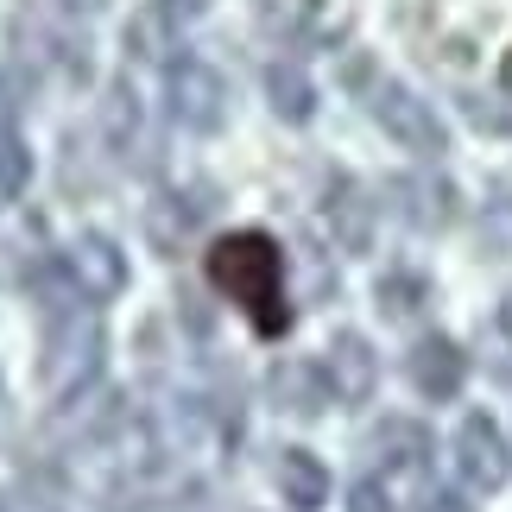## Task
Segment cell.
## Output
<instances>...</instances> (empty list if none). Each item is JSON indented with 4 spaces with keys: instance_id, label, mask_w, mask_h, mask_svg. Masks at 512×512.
<instances>
[{
    "instance_id": "6da1fadb",
    "label": "cell",
    "mask_w": 512,
    "mask_h": 512,
    "mask_svg": "<svg viewBox=\"0 0 512 512\" xmlns=\"http://www.w3.org/2000/svg\"><path fill=\"white\" fill-rule=\"evenodd\" d=\"M209 285L260 329V336H285L291 329V304H285V260L272 234H222L209 247Z\"/></svg>"
},
{
    "instance_id": "7a4b0ae2",
    "label": "cell",
    "mask_w": 512,
    "mask_h": 512,
    "mask_svg": "<svg viewBox=\"0 0 512 512\" xmlns=\"http://www.w3.org/2000/svg\"><path fill=\"white\" fill-rule=\"evenodd\" d=\"M102 323L89 317H76V310H57L51 329H45V386H51V399H76L95 373H102Z\"/></svg>"
},
{
    "instance_id": "3957f363",
    "label": "cell",
    "mask_w": 512,
    "mask_h": 512,
    "mask_svg": "<svg viewBox=\"0 0 512 512\" xmlns=\"http://www.w3.org/2000/svg\"><path fill=\"white\" fill-rule=\"evenodd\" d=\"M165 114L190 133H215L228 121V83L203 57H171L165 64Z\"/></svg>"
},
{
    "instance_id": "277c9868",
    "label": "cell",
    "mask_w": 512,
    "mask_h": 512,
    "mask_svg": "<svg viewBox=\"0 0 512 512\" xmlns=\"http://www.w3.org/2000/svg\"><path fill=\"white\" fill-rule=\"evenodd\" d=\"M373 121H380L386 140H399L405 152H418V159H437V152H449V133L437 121V108L424 102V95H411L405 83H373L367 95Z\"/></svg>"
},
{
    "instance_id": "5b68a950",
    "label": "cell",
    "mask_w": 512,
    "mask_h": 512,
    "mask_svg": "<svg viewBox=\"0 0 512 512\" xmlns=\"http://www.w3.org/2000/svg\"><path fill=\"white\" fill-rule=\"evenodd\" d=\"M57 272H64V291L83 304H108L127 291V253L108 241V234H76V241L57 253Z\"/></svg>"
},
{
    "instance_id": "8992f818",
    "label": "cell",
    "mask_w": 512,
    "mask_h": 512,
    "mask_svg": "<svg viewBox=\"0 0 512 512\" xmlns=\"http://www.w3.org/2000/svg\"><path fill=\"white\" fill-rule=\"evenodd\" d=\"M456 468H462V481L475 487V494H500V487L512 481V443H506V430L487 418V411L462 418V430H456Z\"/></svg>"
},
{
    "instance_id": "52a82bcc",
    "label": "cell",
    "mask_w": 512,
    "mask_h": 512,
    "mask_svg": "<svg viewBox=\"0 0 512 512\" xmlns=\"http://www.w3.org/2000/svg\"><path fill=\"white\" fill-rule=\"evenodd\" d=\"M323 380L342 405H367L373 386H380V354L367 348V336L342 329V336H329V348H323Z\"/></svg>"
},
{
    "instance_id": "ba28073f",
    "label": "cell",
    "mask_w": 512,
    "mask_h": 512,
    "mask_svg": "<svg viewBox=\"0 0 512 512\" xmlns=\"http://www.w3.org/2000/svg\"><path fill=\"white\" fill-rule=\"evenodd\" d=\"M373 215H380V203H367V190L354 184V177H329L323 184V228L342 253L373 247Z\"/></svg>"
},
{
    "instance_id": "9c48e42d",
    "label": "cell",
    "mask_w": 512,
    "mask_h": 512,
    "mask_svg": "<svg viewBox=\"0 0 512 512\" xmlns=\"http://www.w3.org/2000/svg\"><path fill=\"white\" fill-rule=\"evenodd\" d=\"M405 373H411V386H418L430 405H443V399H456L462 380H468V354L449 336H424V342H411Z\"/></svg>"
},
{
    "instance_id": "30bf717a",
    "label": "cell",
    "mask_w": 512,
    "mask_h": 512,
    "mask_svg": "<svg viewBox=\"0 0 512 512\" xmlns=\"http://www.w3.org/2000/svg\"><path fill=\"white\" fill-rule=\"evenodd\" d=\"M108 140H114V152H121V159H133V165H159V140H152L146 108H140V95H133L127 76L114 83V102H108Z\"/></svg>"
},
{
    "instance_id": "8fae6325",
    "label": "cell",
    "mask_w": 512,
    "mask_h": 512,
    "mask_svg": "<svg viewBox=\"0 0 512 512\" xmlns=\"http://www.w3.org/2000/svg\"><path fill=\"white\" fill-rule=\"evenodd\" d=\"M272 487H279V500L291 512H317L329 500V468L310 456V449H279V462H272Z\"/></svg>"
},
{
    "instance_id": "7c38bea8",
    "label": "cell",
    "mask_w": 512,
    "mask_h": 512,
    "mask_svg": "<svg viewBox=\"0 0 512 512\" xmlns=\"http://www.w3.org/2000/svg\"><path fill=\"white\" fill-rule=\"evenodd\" d=\"M272 399H279V411H291V418H317L336 392L323 380V361H279L272 367Z\"/></svg>"
},
{
    "instance_id": "4fadbf2b",
    "label": "cell",
    "mask_w": 512,
    "mask_h": 512,
    "mask_svg": "<svg viewBox=\"0 0 512 512\" xmlns=\"http://www.w3.org/2000/svg\"><path fill=\"white\" fill-rule=\"evenodd\" d=\"M392 196H405L399 215L411 228H424V234H437V228L456 222V184H443V177H399Z\"/></svg>"
},
{
    "instance_id": "5bb4252c",
    "label": "cell",
    "mask_w": 512,
    "mask_h": 512,
    "mask_svg": "<svg viewBox=\"0 0 512 512\" xmlns=\"http://www.w3.org/2000/svg\"><path fill=\"white\" fill-rule=\"evenodd\" d=\"M373 462L380 468H399V475H418V468H430V430L411 424V418H386L380 430L367 437Z\"/></svg>"
},
{
    "instance_id": "9a60e30c",
    "label": "cell",
    "mask_w": 512,
    "mask_h": 512,
    "mask_svg": "<svg viewBox=\"0 0 512 512\" xmlns=\"http://www.w3.org/2000/svg\"><path fill=\"white\" fill-rule=\"evenodd\" d=\"M266 102H272V114H279V121L304 127L310 114H317V83H310L298 64H272V70H266Z\"/></svg>"
},
{
    "instance_id": "2e32d148",
    "label": "cell",
    "mask_w": 512,
    "mask_h": 512,
    "mask_svg": "<svg viewBox=\"0 0 512 512\" xmlns=\"http://www.w3.org/2000/svg\"><path fill=\"white\" fill-rule=\"evenodd\" d=\"M203 215H209V190H177V196H159V209H152V241H159V247L190 241Z\"/></svg>"
},
{
    "instance_id": "e0dca14e",
    "label": "cell",
    "mask_w": 512,
    "mask_h": 512,
    "mask_svg": "<svg viewBox=\"0 0 512 512\" xmlns=\"http://www.w3.org/2000/svg\"><path fill=\"white\" fill-rule=\"evenodd\" d=\"M373 298H380V310H386V317H418V310L430 304V285L418 279V272H386Z\"/></svg>"
},
{
    "instance_id": "ac0fdd59",
    "label": "cell",
    "mask_w": 512,
    "mask_h": 512,
    "mask_svg": "<svg viewBox=\"0 0 512 512\" xmlns=\"http://www.w3.org/2000/svg\"><path fill=\"white\" fill-rule=\"evenodd\" d=\"M253 7H260V19L279 26V32H317L329 0H253Z\"/></svg>"
},
{
    "instance_id": "d6986e66",
    "label": "cell",
    "mask_w": 512,
    "mask_h": 512,
    "mask_svg": "<svg viewBox=\"0 0 512 512\" xmlns=\"http://www.w3.org/2000/svg\"><path fill=\"white\" fill-rule=\"evenodd\" d=\"M26 177H32L26 140H19L13 127H0V196H19V190H26Z\"/></svg>"
},
{
    "instance_id": "ffe728a7",
    "label": "cell",
    "mask_w": 512,
    "mask_h": 512,
    "mask_svg": "<svg viewBox=\"0 0 512 512\" xmlns=\"http://www.w3.org/2000/svg\"><path fill=\"white\" fill-rule=\"evenodd\" d=\"M481 247L494 253V260H512V196H494V203L481 209Z\"/></svg>"
},
{
    "instance_id": "44dd1931",
    "label": "cell",
    "mask_w": 512,
    "mask_h": 512,
    "mask_svg": "<svg viewBox=\"0 0 512 512\" xmlns=\"http://www.w3.org/2000/svg\"><path fill=\"white\" fill-rule=\"evenodd\" d=\"M348 512H399V500H392V487L386 481H354L348 487Z\"/></svg>"
},
{
    "instance_id": "7402d4cb",
    "label": "cell",
    "mask_w": 512,
    "mask_h": 512,
    "mask_svg": "<svg viewBox=\"0 0 512 512\" xmlns=\"http://www.w3.org/2000/svg\"><path fill=\"white\" fill-rule=\"evenodd\" d=\"M500 95H475L468 102V121H475L481 133H512V108H494Z\"/></svg>"
},
{
    "instance_id": "603a6c76",
    "label": "cell",
    "mask_w": 512,
    "mask_h": 512,
    "mask_svg": "<svg viewBox=\"0 0 512 512\" xmlns=\"http://www.w3.org/2000/svg\"><path fill=\"white\" fill-rule=\"evenodd\" d=\"M424 512H468V500L449 494V487H430V494H424Z\"/></svg>"
},
{
    "instance_id": "cb8c5ba5",
    "label": "cell",
    "mask_w": 512,
    "mask_h": 512,
    "mask_svg": "<svg viewBox=\"0 0 512 512\" xmlns=\"http://www.w3.org/2000/svg\"><path fill=\"white\" fill-rule=\"evenodd\" d=\"M159 13H165V19H203L209 0H159Z\"/></svg>"
},
{
    "instance_id": "d4e9b609",
    "label": "cell",
    "mask_w": 512,
    "mask_h": 512,
    "mask_svg": "<svg viewBox=\"0 0 512 512\" xmlns=\"http://www.w3.org/2000/svg\"><path fill=\"white\" fill-rule=\"evenodd\" d=\"M500 95H506V102H512V51L500 57Z\"/></svg>"
},
{
    "instance_id": "484cf974",
    "label": "cell",
    "mask_w": 512,
    "mask_h": 512,
    "mask_svg": "<svg viewBox=\"0 0 512 512\" xmlns=\"http://www.w3.org/2000/svg\"><path fill=\"white\" fill-rule=\"evenodd\" d=\"M500 336L512 342V291H506V304H500Z\"/></svg>"
},
{
    "instance_id": "4316f807",
    "label": "cell",
    "mask_w": 512,
    "mask_h": 512,
    "mask_svg": "<svg viewBox=\"0 0 512 512\" xmlns=\"http://www.w3.org/2000/svg\"><path fill=\"white\" fill-rule=\"evenodd\" d=\"M0 512H26V506H19V500H13V494H0Z\"/></svg>"
},
{
    "instance_id": "83f0119b",
    "label": "cell",
    "mask_w": 512,
    "mask_h": 512,
    "mask_svg": "<svg viewBox=\"0 0 512 512\" xmlns=\"http://www.w3.org/2000/svg\"><path fill=\"white\" fill-rule=\"evenodd\" d=\"M64 7H102V0H64Z\"/></svg>"
}]
</instances>
